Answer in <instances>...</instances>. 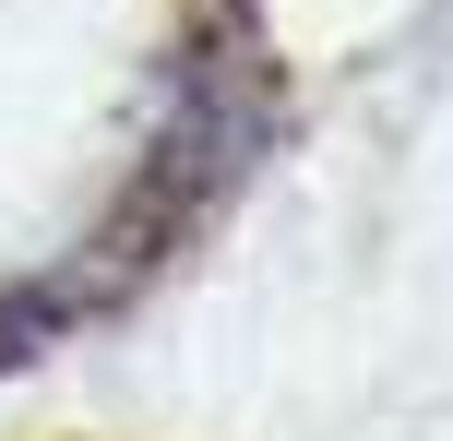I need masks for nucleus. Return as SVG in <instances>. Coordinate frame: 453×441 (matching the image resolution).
Wrapping results in <instances>:
<instances>
[{
  "mask_svg": "<svg viewBox=\"0 0 453 441\" xmlns=\"http://www.w3.org/2000/svg\"><path fill=\"white\" fill-rule=\"evenodd\" d=\"M274 132H287V84H274V48L250 24V0H191L132 191L84 227V251H60L48 275L0 286V370L60 346V334H84V323H108V310H132L180 262V239H203L215 203L274 156Z\"/></svg>",
  "mask_w": 453,
  "mask_h": 441,
  "instance_id": "f257e3e1",
  "label": "nucleus"
}]
</instances>
